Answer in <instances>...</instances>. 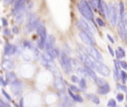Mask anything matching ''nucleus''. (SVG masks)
<instances>
[{
  "label": "nucleus",
  "mask_w": 127,
  "mask_h": 107,
  "mask_svg": "<svg viewBox=\"0 0 127 107\" xmlns=\"http://www.w3.org/2000/svg\"><path fill=\"white\" fill-rule=\"evenodd\" d=\"M77 8H78L80 14L82 15V18H84L87 21H91V22L94 23L92 10L90 9V7L88 6L86 1H79L78 4H77Z\"/></svg>",
  "instance_id": "1"
},
{
  "label": "nucleus",
  "mask_w": 127,
  "mask_h": 107,
  "mask_svg": "<svg viewBox=\"0 0 127 107\" xmlns=\"http://www.w3.org/2000/svg\"><path fill=\"white\" fill-rule=\"evenodd\" d=\"M60 57V62L61 65L63 67V69L64 70V72L69 73L72 70V63H71V59L68 57V55L65 54L64 51H62L59 54Z\"/></svg>",
  "instance_id": "2"
},
{
  "label": "nucleus",
  "mask_w": 127,
  "mask_h": 107,
  "mask_svg": "<svg viewBox=\"0 0 127 107\" xmlns=\"http://www.w3.org/2000/svg\"><path fill=\"white\" fill-rule=\"evenodd\" d=\"M76 26L83 32H85L87 35H89L90 37L93 36V28L92 26L89 24V22L87 20H85L84 18H81L78 22H76Z\"/></svg>",
  "instance_id": "3"
},
{
  "label": "nucleus",
  "mask_w": 127,
  "mask_h": 107,
  "mask_svg": "<svg viewBox=\"0 0 127 107\" xmlns=\"http://www.w3.org/2000/svg\"><path fill=\"white\" fill-rule=\"evenodd\" d=\"M107 18L109 19V22L112 26H115L118 19V13L113 4H110L107 6Z\"/></svg>",
  "instance_id": "4"
},
{
  "label": "nucleus",
  "mask_w": 127,
  "mask_h": 107,
  "mask_svg": "<svg viewBox=\"0 0 127 107\" xmlns=\"http://www.w3.org/2000/svg\"><path fill=\"white\" fill-rule=\"evenodd\" d=\"M92 64H93V69L94 71H98L101 75L103 76H108L110 74V69L108 68L107 65L103 64L102 62H99L97 60H92Z\"/></svg>",
  "instance_id": "5"
},
{
  "label": "nucleus",
  "mask_w": 127,
  "mask_h": 107,
  "mask_svg": "<svg viewBox=\"0 0 127 107\" xmlns=\"http://www.w3.org/2000/svg\"><path fill=\"white\" fill-rule=\"evenodd\" d=\"M86 52H87L88 54L92 57L93 60H97V61H99V62H102V60H103L102 55L100 54V53H99L94 47H87Z\"/></svg>",
  "instance_id": "6"
},
{
  "label": "nucleus",
  "mask_w": 127,
  "mask_h": 107,
  "mask_svg": "<svg viewBox=\"0 0 127 107\" xmlns=\"http://www.w3.org/2000/svg\"><path fill=\"white\" fill-rule=\"evenodd\" d=\"M79 38L81 39V41H82L84 44L88 45L89 47H93V46H94V40H93V38L90 37L89 35H87L85 32L80 31V32H79Z\"/></svg>",
  "instance_id": "7"
},
{
  "label": "nucleus",
  "mask_w": 127,
  "mask_h": 107,
  "mask_svg": "<svg viewBox=\"0 0 127 107\" xmlns=\"http://www.w3.org/2000/svg\"><path fill=\"white\" fill-rule=\"evenodd\" d=\"M79 59L84 64V67H88L90 69H93L92 60L87 56V54H79ZM94 70V69H93Z\"/></svg>",
  "instance_id": "8"
},
{
  "label": "nucleus",
  "mask_w": 127,
  "mask_h": 107,
  "mask_svg": "<svg viewBox=\"0 0 127 107\" xmlns=\"http://www.w3.org/2000/svg\"><path fill=\"white\" fill-rule=\"evenodd\" d=\"M96 7H97V9L99 10L100 14L103 17H107V5H106V3L104 1L97 0L96 1Z\"/></svg>",
  "instance_id": "9"
},
{
  "label": "nucleus",
  "mask_w": 127,
  "mask_h": 107,
  "mask_svg": "<svg viewBox=\"0 0 127 107\" xmlns=\"http://www.w3.org/2000/svg\"><path fill=\"white\" fill-rule=\"evenodd\" d=\"M55 43H56V39H55L54 36H48V37H47L46 43H45V47H46L47 52H49V51H51V50L54 49Z\"/></svg>",
  "instance_id": "10"
},
{
  "label": "nucleus",
  "mask_w": 127,
  "mask_h": 107,
  "mask_svg": "<svg viewBox=\"0 0 127 107\" xmlns=\"http://www.w3.org/2000/svg\"><path fill=\"white\" fill-rule=\"evenodd\" d=\"M118 33H119V36L121 37V39L125 40L126 39V35H127V31L124 27V24L122 23V21L119 20V23H118Z\"/></svg>",
  "instance_id": "11"
},
{
  "label": "nucleus",
  "mask_w": 127,
  "mask_h": 107,
  "mask_svg": "<svg viewBox=\"0 0 127 107\" xmlns=\"http://www.w3.org/2000/svg\"><path fill=\"white\" fill-rule=\"evenodd\" d=\"M64 81L63 80L62 77H57L56 80H55V86L57 89H59L61 92H64Z\"/></svg>",
  "instance_id": "12"
},
{
  "label": "nucleus",
  "mask_w": 127,
  "mask_h": 107,
  "mask_svg": "<svg viewBox=\"0 0 127 107\" xmlns=\"http://www.w3.org/2000/svg\"><path fill=\"white\" fill-rule=\"evenodd\" d=\"M114 55H116V60H119L120 58H122L123 56H125V51L123 50V48L118 47V49L114 52Z\"/></svg>",
  "instance_id": "13"
},
{
  "label": "nucleus",
  "mask_w": 127,
  "mask_h": 107,
  "mask_svg": "<svg viewBox=\"0 0 127 107\" xmlns=\"http://www.w3.org/2000/svg\"><path fill=\"white\" fill-rule=\"evenodd\" d=\"M109 90H110L109 85H108V84H105V85H103V86L97 88V93H98V94L105 95V94H107V93L109 92Z\"/></svg>",
  "instance_id": "14"
},
{
  "label": "nucleus",
  "mask_w": 127,
  "mask_h": 107,
  "mask_svg": "<svg viewBox=\"0 0 127 107\" xmlns=\"http://www.w3.org/2000/svg\"><path fill=\"white\" fill-rule=\"evenodd\" d=\"M83 69H84V72L86 73V75L87 76H90L93 80H95L97 78V75H96V73H95V71L93 69H90L88 67H83Z\"/></svg>",
  "instance_id": "15"
},
{
  "label": "nucleus",
  "mask_w": 127,
  "mask_h": 107,
  "mask_svg": "<svg viewBox=\"0 0 127 107\" xmlns=\"http://www.w3.org/2000/svg\"><path fill=\"white\" fill-rule=\"evenodd\" d=\"M67 92H68V95L70 96V98H72V100H74L75 102H82L83 101V99H82V97L79 95V94H73L69 89L67 90Z\"/></svg>",
  "instance_id": "16"
},
{
  "label": "nucleus",
  "mask_w": 127,
  "mask_h": 107,
  "mask_svg": "<svg viewBox=\"0 0 127 107\" xmlns=\"http://www.w3.org/2000/svg\"><path fill=\"white\" fill-rule=\"evenodd\" d=\"M86 98H88L89 100H91L93 103H95L96 105L97 104H99L100 103V100H99V98L95 95V94H92V93H88V94H86Z\"/></svg>",
  "instance_id": "17"
},
{
  "label": "nucleus",
  "mask_w": 127,
  "mask_h": 107,
  "mask_svg": "<svg viewBox=\"0 0 127 107\" xmlns=\"http://www.w3.org/2000/svg\"><path fill=\"white\" fill-rule=\"evenodd\" d=\"M94 81H95V83L97 84V86H98V87H101V86H103V85L107 84V82L105 81V79H103V77H97Z\"/></svg>",
  "instance_id": "18"
},
{
  "label": "nucleus",
  "mask_w": 127,
  "mask_h": 107,
  "mask_svg": "<svg viewBox=\"0 0 127 107\" xmlns=\"http://www.w3.org/2000/svg\"><path fill=\"white\" fill-rule=\"evenodd\" d=\"M119 15H120V21L123 19L124 15H125V12H124V5H123V2L120 1L119 2Z\"/></svg>",
  "instance_id": "19"
},
{
  "label": "nucleus",
  "mask_w": 127,
  "mask_h": 107,
  "mask_svg": "<svg viewBox=\"0 0 127 107\" xmlns=\"http://www.w3.org/2000/svg\"><path fill=\"white\" fill-rule=\"evenodd\" d=\"M119 75H121L120 78H121V81H122V83L124 85L126 83V81H127V73L124 70H120L119 71Z\"/></svg>",
  "instance_id": "20"
},
{
  "label": "nucleus",
  "mask_w": 127,
  "mask_h": 107,
  "mask_svg": "<svg viewBox=\"0 0 127 107\" xmlns=\"http://www.w3.org/2000/svg\"><path fill=\"white\" fill-rule=\"evenodd\" d=\"M78 83H79V89L81 90H85L86 89V81H85V78H81L78 80Z\"/></svg>",
  "instance_id": "21"
},
{
  "label": "nucleus",
  "mask_w": 127,
  "mask_h": 107,
  "mask_svg": "<svg viewBox=\"0 0 127 107\" xmlns=\"http://www.w3.org/2000/svg\"><path fill=\"white\" fill-rule=\"evenodd\" d=\"M87 2V4H88V6L90 7V9L92 10H97V7H96V1H86Z\"/></svg>",
  "instance_id": "22"
},
{
  "label": "nucleus",
  "mask_w": 127,
  "mask_h": 107,
  "mask_svg": "<svg viewBox=\"0 0 127 107\" xmlns=\"http://www.w3.org/2000/svg\"><path fill=\"white\" fill-rule=\"evenodd\" d=\"M118 62H119V65H120L121 68L127 70V62L126 61H124V60H118Z\"/></svg>",
  "instance_id": "23"
},
{
  "label": "nucleus",
  "mask_w": 127,
  "mask_h": 107,
  "mask_svg": "<svg viewBox=\"0 0 127 107\" xmlns=\"http://www.w3.org/2000/svg\"><path fill=\"white\" fill-rule=\"evenodd\" d=\"M107 106L108 107H115L116 106V101L114 99H109V101L107 102Z\"/></svg>",
  "instance_id": "24"
},
{
  "label": "nucleus",
  "mask_w": 127,
  "mask_h": 107,
  "mask_svg": "<svg viewBox=\"0 0 127 107\" xmlns=\"http://www.w3.org/2000/svg\"><path fill=\"white\" fill-rule=\"evenodd\" d=\"M95 21H96V23H97L100 27H104V26H105V23H104V21H103L102 19H100V18H96Z\"/></svg>",
  "instance_id": "25"
},
{
  "label": "nucleus",
  "mask_w": 127,
  "mask_h": 107,
  "mask_svg": "<svg viewBox=\"0 0 127 107\" xmlns=\"http://www.w3.org/2000/svg\"><path fill=\"white\" fill-rule=\"evenodd\" d=\"M116 88L119 89V90H121V91H126L127 90V88L123 84H116Z\"/></svg>",
  "instance_id": "26"
},
{
  "label": "nucleus",
  "mask_w": 127,
  "mask_h": 107,
  "mask_svg": "<svg viewBox=\"0 0 127 107\" xmlns=\"http://www.w3.org/2000/svg\"><path fill=\"white\" fill-rule=\"evenodd\" d=\"M68 89H69L71 92H78V91H79V88L76 87V86H74V85H70Z\"/></svg>",
  "instance_id": "27"
},
{
  "label": "nucleus",
  "mask_w": 127,
  "mask_h": 107,
  "mask_svg": "<svg viewBox=\"0 0 127 107\" xmlns=\"http://www.w3.org/2000/svg\"><path fill=\"white\" fill-rule=\"evenodd\" d=\"M116 99H117L119 102H121V101H123V99H124V95H123L122 93H118V94L116 95Z\"/></svg>",
  "instance_id": "28"
},
{
  "label": "nucleus",
  "mask_w": 127,
  "mask_h": 107,
  "mask_svg": "<svg viewBox=\"0 0 127 107\" xmlns=\"http://www.w3.org/2000/svg\"><path fill=\"white\" fill-rule=\"evenodd\" d=\"M114 65H115V68L114 69H116L117 71H119L120 69H121V67H120V65H119V62H118V60H114Z\"/></svg>",
  "instance_id": "29"
},
{
  "label": "nucleus",
  "mask_w": 127,
  "mask_h": 107,
  "mask_svg": "<svg viewBox=\"0 0 127 107\" xmlns=\"http://www.w3.org/2000/svg\"><path fill=\"white\" fill-rule=\"evenodd\" d=\"M113 74H114V79L115 80H118L120 77H119V71H117L116 69L113 70Z\"/></svg>",
  "instance_id": "30"
},
{
  "label": "nucleus",
  "mask_w": 127,
  "mask_h": 107,
  "mask_svg": "<svg viewBox=\"0 0 127 107\" xmlns=\"http://www.w3.org/2000/svg\"><path fill=\"white\" fill-rule=\"evenodd\" d=\"M70 79H71L72 82H78V80H79L76 75H71V76H70Z\"/></svg>",
  "instance_id": "31"
},
{
  "label": "nucleus",
  "mask_w": 127,
  "mask_h": 107,
  "mask_svg": "<svg viewBox=\"0 0 127 107\" xmlns=\"http://www.w3.org/2000/svg\"><path fill=\"white\" fill-rule=\"evenodd\" d=\"M107 49H108V51H109V53H110V54H111V55H114V51L112 50V48H111V46H108V47H107Z\"/></svg>",
  "instance_id": "32"
},
{
  "label": "nucleus",
  "mask_w": 127,
  "mask_h": 107,
  "mask_svg": "<svg viewBox=\"0 0 127 107\" xmlns=\"http://www.w3.org/2000/svg\"><path fill=\"white\" fill-rule=\"evenodd\" d=\"M106 37H107V39H108V40H109V41H110L112 44H114V40H113V38H112V37H111L109 34H107V35H106Z\"/></svg>",
  "instance_id": "33"
},
{
  "label": "nucleus",
  "mask_w": 127,
  "mask_h": 107,
  "mask_svg": "<svg viewBox=\"0 0 127 107\" xmlns=\"http://www.w3.org/2000/svg\"><path fill=\"white\" fill-rule=\"evenodd\" d=\"M126 91H127V90H126ZM126 98H127V94H126Z\"/></svg>",
  "instance_id": "34"
},
{
  "label": "nucleus",
  "mask_w": 127,
  "mask_h": 107,
  "mask_svg": "<svg viewBox=\"0 0 127 107\" xmlns=\"http://www.w3.org/2000/svg\"><path fill=\"white\" fill-rule=\"evenodd\" d=\"M125 107H127V105H125Z\"/></svg>",
  "instance_id": "35"
}]
</instances>
